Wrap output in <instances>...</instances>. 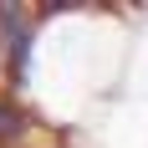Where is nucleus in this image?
Here are the masks:
<instances>
[{
  "instance_id": "1",
  "label": "nucleus",
  "mask_w": 148,
  "mask_h": 148,
  "mask_svg": "<svg viewBox=\"0 0 148 148\" xmlns=\"http://www.w3.org/2000/svg\"><path fill=\"white\" fill-rule=\"evenodd\" d=\"M26 51H31V36L15 31V36H10V77H15V82H21V72H26Z\"/></svg>"
},
{
  "instance_id": "2",
  "label": "nucleus",
  "mask_w": 148,
  "mask_h": 148,
  "mask_svg": "<svg viewBox=\"0 0 148 148\" xmlns=\"http://www.w3.org/2000/svg\"><path fill=\"white\" fill-rule=\"evenodd\" d=\"M15 128H21V123H15V112H10V107H0V138H10Z\"/></svg>"
}]
</instances>
